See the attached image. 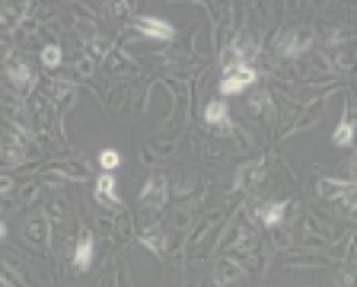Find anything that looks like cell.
<instances>
[{
    "mask_svg": "<svg viewBox=\"0 0 357 287\" xmlns=\"http://www.w3.org/2000/svg\"><path fill=\"white\" fill-rule=\"evenodd\" d=\"M255 80H259V74H255L252 64H245V61H230V64L223 67L217 89H220V96H239L252 87Z\"/></svg>",
    "mask_w": 357,
    "mask_h": 287,
    "instance_id": "obj_1",
    "label": "cell"
},
{
    "mask_svg": "<svg viewBox=\"0 0 357 287\" xmlns=\"http://www.w3.org/2000/svg\"><path fill=\"white\" fill-rule=\"evenodd\" d=\"M166 198H169V182H166V176H150L141 189V205L147 207V211H163Z\"/></svg>",
    "mask_w": 357,
    "mask_h": 287,
    "instance_id": "obj_2",
    "label": "cell"
},
{
    "mask_svg": "<svg viewBox=\"0 0 357 287\" xmlns=\"http://www.w3.org/2000/svg\"><path fill=\"white\" fill-rule=\"evenodd\" d=\"M316 191H319L322 198H332V201L344 198V205L354 207V182L351 179H319Z\"/></svg>",
    "mask_w": 357,
    "mask_h": 287,
    "instance_id": "obj_3",
    "label": "cell"
},
{
    "mask_svg": "<svg viewBox=\"0 0 357 287\" xmlns=\"http://www.w3.org/2000/svg\"><path fill=\"white\" fill-rule=\"evenodd\" d=\"M137 32L147 38H156V42H172V38H176L172 22L160 20V16H141V20H137Z\"/></svg>",
    "mask_w": 357,
    "mask_h": 287,
    "instance_id": "obj_4",
    "label": "cell"
},
{
    "mask_svg": "<svg viewBox=\"0 0 357 287\" xmlns=\"http://www.w3.org/2000/svg\"><path fill=\"white\" fill-rule=\"evenodd\" d=\"M310 45H312V38L306 36L303 29H290V32H284V36H278L275 48L284 54V58H297V54L306 52Z\"/></svg>",
    "mask_w": 357,
    "mask_h": 287,
    "instance_id": "obj_5",
    "label": "cell"
},
{
    "mask_svg": "<svg viewBox=\"0 0 357 287\" xmlns=\"http://www.w3.org/2000/svg\"><path fill=\"white\" fill-rule=\"evenodd\" d=\"M7 80L13 83L20 93H29V89L36 87V71H32L26 61L10 58V61H7Z\"/></svg>",
    "mask_w": 357,
    "mask_h": 287,
    "instance_id": "obj_6",
    "label": "cell"
},
{
    "mask_svg": "<svg viewBox=\"0 0 357 287\" xmlns=\"http://www.w3.org/2000/svg\"><path fill=\"white\" fill-rule=\"evenodd\" d=\"M93 256H96V240H93L89 230H83L80 240H77V246H74V272H89Z\"/></svg>",
    "mask_w": 357,
    "mask_h": 287,
    "instance_id": "obj_7",
    "label": "cell"
},
{
    "mask_svg": "<svg viewBox=\"0 0 357 287\" xmlns=\"http://www.w3.org/2000/svg\"><path fill=\"white\" fill-rule=\"evenodd\" d=\"M204 125L208 128H217V131H230L233 122H230V109L223 99H214V103L204 105Z\"/></svg>",
    "mask_w": 357,
    "mask_h": 287,
    "instance_id": "obj_8",
    "label": "cell"
},
{
    "mask_svg": "<svg viewBox=\"0 0 357 287\" xmlns=\"http://www.w3.org/2000/svg\"><path fill=\"white\" fill-rule=\"evenodd\" d=\"M287 201H268V205H261L259 211H255V217H259L265 227H278V223H284V214H287Z\"/></svg>",
    "mask_w": 357,
    "mask_h": 287,
    "instance_id": "obj_9",
    "label": "cell"
},
{
    "mask_svg": "<svg viewBox=\"0 0 357 287\" xmlns=\"http://www.w3.org/2000/svg\"><path fill=\"white\" fill-rule=\"evenodd\" d=\"M93 191H96V201H102V205H119V182H115L112 172H102Z\"/></svg>",
    "mask_w": 357,
    "mask_h": 287,
    "instance_id": "obj_10",
    "label": "cell"
},
{
    "mask_svg": "<svg viewBox=\"0 0 357 287\" xmlns=\"http://www.w3.org/2000/svg\"><path fill=\"white\" fill-rule=\"evenodd\" d=\"M141 246L150 249L153 256H163L166 252V236H163V227H147L141 233Z\"/></svg>",
    "mask_w": 357,
    "mask_h": 287,
    "instance_id": "obj_11",
    "label": "cell"
},
{
    "mask_svg": "<svg viewBox=\"0 0 357 287\" xmlns=\"http://www.w3.org/2000/svg\"><path fill=\"white\" fill-rule=\"evenodd\" d=\"M332 144L335 147H351V144H354V122H351V112L342 115V122H338V128H335V134H332Z\"/></svg>",
    "mask_w": 357,
    "mask_h": 287,
    "instance_id": "obj_12",
    "label": "cell"
},
{
    "mask_svg": "<svg viewBox=\"0 0 357 287\" xmlns=\"http://www.w3.org/2000/svg\"><path fill=\"white\" fill-rule=\"evenodd\" d=\"M261 176H265V160H259V163H252V166H245V170H239L236 172V185L239 189H245L249 182H261Z\"/></svg>",
    "mask_w": 357,
    "mask_h": 287,
    "instance_id": "obj_13",
    "label": "cell"
},
{
    "mask_svg": "<svg viewBox=\"0 0 357 287\" xmlns=\"http://www.w3.org/2000/svg\"><path fill=\"white\" fill-rule=\"evenodd\" d=\"M121 166V154L115 147H105V150H99V170L102 172H115Z\"/></svg>",
    "mask_w": 357,
    "mask_h": 287,
    "instance_id": "obj_14",
    "label": "cell"
},
{
    "mask_svg": "<svg viewBox=\"0 0 357 287\" xmlns=\"http://www.w3.org/2000/svg\"><path fill=\"white\" fill-rule=\"evenodd\" d=\"M42 64L48 67V71L61 67V45H45L42 48Z\"/></svg>",
    "mask_w": 357,
    "mask_h": 287,
    "instance_id": "obj_15",
    "label": "cell"
},
{
    "mask_svg": "<svg viewBox=\"0 0 357 287\" xmlns=\"http://www.w3.org/2000/svg\"><path fill=\"white\" fill-rule=\"evenodd\" d=\"M3 236H7V223L0 221V240H3Z\"/></svg>",
    "mask_w": 357,
    "mask_h": 287,
    "instance_id": "obj_16",
    "label": "cell"
}]
</instances>
